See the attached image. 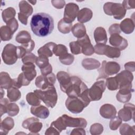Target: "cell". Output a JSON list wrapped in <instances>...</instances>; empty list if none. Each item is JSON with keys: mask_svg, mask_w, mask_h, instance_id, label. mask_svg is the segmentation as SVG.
Wrapping results in <instances>:
<instances>
[{"mask_svg": "<svg viewBox=\"0 0 135 135\" xmlns=\"http://www.w3.org/2000/svg\"><path fill=\"white\" fill-rule=\"evenodd\" d=\"M33 33L40 37L50 34L54 29V21L48 14L38 13L33 15L30 23Z\"/></svg>", "mask_w": 135, "mask_h": 135, "instance_id": "6da1fadb", "label": "cell"}, {"mask_svg": "<svg viewBox=\"0 0 135 135\" xmlns=\"http://www.w3.org/2000/svg\"><path fill=\"white\" fill-rule=\"evenodd\" d=\"M34 92L47 107L53 108L55 106L57 101V94L54 85L45 90H35Z\"/></svg>", "mask_w": 135, "mask_h": 135, "instance_id": "7a4b0ae2", "label": "cell"}, {"mask_svg": "<svg viewBox=\"0 0 135 135\" xmlns=\"http://www.w3.org/2000/svg\"><path fill=\"white\" fill-rule=\"evenodd\" d=\"M88 88L86 84L76 76H72L71 81L65 93L68 97H79L82 92Z\"/></svg>", "mask_w": 135, "mask_h": 135, "instance_id": "3957f363", "label": "cell"}, {"mask_svg": "<svg viewBox=\"0 0 135 135\" xmlns=\"http://www.w3.org/2000/svg\"><path fill=\"white\" fill-rule=\"evenodd\" d=\"M120 70V65L117 62L113 61L107 62L103 61L101 67L98 70L99 75L97 80L105 79L109 76L117 74Z\"/></svg>", "mask_w": 135, "mask_h": 135, "instance_id": "277c9868", "label": "cell"}, {"mask_svg": "<svg viewBox=\"0 0 135 135\" xmlns=\"http://www.w3.org/2000/svg\"><path fill=\"white\" fill-rule=\"evenodd\" d=\"M103 11L108 15H113L116 20L122 19L126 14V9L121 3L107 2L103 5Z\"/></svg>", "mask_w": 135, "mask_h": 135, "instance_id": "5b68a950", "label": "cell"}, {"mask_svg": "<svg viewBox=\"0 0 135 135\" xmlns=\"http://www.w3.org/2000/svg\"><path fill=\"white\" fill-rule=\"evenodd\" d=\"M16 49L17 46L12 44H7L4 46L2 53V57L4 63L12 65L16 63L18 59Z\"/></svg>", "mask_w": 135, "mask_h": 135, "instance_id": "8992f818", "label": "cell"}, {"mask_svg": "<svg viewBox=\"0 0 135 135\" xmlns=\"http://www.w3.org/2000/svg\"><path fill=\"white\" fill-rule=\"evenodd\" d=\"M105 82L103 80L97 81L89 89V96L91 101H98L102 98L105 90Z\"/></svg>", "mask_w": 135, "mask_h": 135, "instance_id": "52a82bcc", "label": "cell"}, {"mask_svg": "<svg viewBox=\"0 0 135 135\" xmlns=\"http://www.w3.org/2000/svg\"><path fill=\"white\" fill-rule=\"evenodd\" d=\"M56 82V76L52 72L47 75H39L35 81V85L40 90H45L51 86H53Z\"/></svg>", "mask_w": 135, "mask_h": 135, "instance_id": "ba28073f", "label": "cell"}, {"mask_svg": "<svg viewBox=\"0 0 135 135\" xmlns=\"http://www.w3.org/2000/svg\"><path fill=\"white\" fill-rule=\"evenodd\" d=\"M61 120L63 125L66 127L83 128H84L87 126V121L82 118H72L66 114L61 116Z\"/></svg>", "mask_w": 135, "mask_h": 135, "instance_id": "9c48e42d", "label": "cell"}, {"mask_svg": "<svg viewBox=\"0 0 135 135\" xmlns=\"http://www.w3.org/2000/svg\"><path fill=\"white\" fill-rule=\"evenodd\" d=\"M68 110L73 113H79L85 108L83 102L78 97H68L65 101Z\"/></svg>", "mask_w": 135, "mask_h": 135, "instance_id": "30bf717a", "label": "cell"}, {"mask_svg": "<svg viewBox=\"0 0 135 135\" xmlns=\"http://www.w3.org/2000/svg\"><path fill=\"white\" fill-rule=\"evenodd\" d=\"M79 12V7L77 4L74 3H69L65 6L63 19L68 23H72L77 17Z\"/></svg>", "mask_w": 135, "mask_h": 135, "instance_id": "8fae6325", "label": "cell"}, {"mask_svg": "<svg viewBox=\"0 0 135 135\" xmlns=\"http://www.w3.org/2000/svg\"><path fill=\"white\" fill-rule=\"evenodd\" d=\"M115 78L118 82L119 89L132 86V82L133 80V75L131 72L123 70L117 74Z\"/></svg>", "mask_w": 135, "mask_h": 135, "instance_id": "7c38bea8", "label": "cell"}, {"mask_svg": "<svg viewBox=\"0 0 135 135\" xmlns=\"http://www.w3.org/2000/svg\"><path fill=\"white\" fill-rule=\"evenodd\" d=\"M135 107L134 105L130 103H126L123 108L119 110L118 112V116L122 121H128L134 118Z\"/></svg>", "mask_w": 135, "mask_h": 135, "instance_id": "4fadbf2b", "label": "cell"}, {"mask_svg": "<svg viewBox=\"0 0 135 135\" xmlns=\"http://www.w3.org/2000/svg\"><path fill=\"white\" fill-rule=\"evenodd\" d=\"M76 41L81 47L82 53L85 55L90 56L94 53V47L92 45L89 37L86 34L83 37L78 38Z\"/></svg>", "mask_w": 135, "mask_h": 135, "instance_id": "5bb4252c", "label": "cell"}, {"mask_svg": "<svg viewBox=\"0 0 135 135\" xmlns=\"http://www.w3.org/2000/svg\"><path fill=\"white\" fill-rule=\"evenodd\" d=\"M109 43L111 45L118 48L120 51L124 50L128 45L127 40L118 34L111 35L109 38Z\"/></svg>", "mask_w": 135, "mask_h": 135, "instance_id": "9a60e30c", "label": "cell"}, {"mask_svg": "<svg viewBox=\"0 0 135 135\" xmlns=\"http://www.w3.org/2000/svg\"><path fill=\"white\" fill-rule=\"evenodd\" d=\"M100 114L104 118L111 119L115 117L117 110L114 105L107 103L102 105L100 109Z\"/></svg>", "mask_w": 135, "mask_h": 135, "instance_id": "2e32d148", "label": "cell"}, {"mask_svg": "<svg viewBox=\"0 0 135 135\" xmlns=\"http://www.w3.org/2000/svg\"><path fill=\"white\" fill-rule=\"evenodd\" d=\"M132 87H127L119 89V91L116 94L117 100L121 103H127L131 98L132 92L133 90Z\"/></svg>", "mask_w": 135, "mask_h": 135, "instance_id": "e0dca14e", "label": "cell"}, {"mask_svg": "<svg viewBox=\"0 0 135 135\" xmlns=\"http://www.w3.org/2000/svg\"><path fill=\"white\" fill-rule=\"evenodd\" d=\"M56 78L60 83L61 90L65 93V90L71 81V76L64 71H60L56 74Z\"/></svg>", "mask_w": 135, "mask_h": 135, "instance_id": "ac0fdd59", "label": "cell"}, {"mask_svg": "<svg viewBox=\"0 0 135 135\" xmlns=\"http://www.w3.org/2000/svg\"><path fill=\"white\" fill-rule=\"evenodd\" d=\"M31 112L35 117L43 119L47 118L50 114L49 109L46 107L40 104L37 106H32Z\"/></svg>", "mask_w": 135, "mask_h": 135, "instance_id": "d6986e66", "label": "cell"}, {"mask_svg": "<svg viewBox=\"0 0 135 135\" xmlns=\"http://www.w3.org/2000/svg\"><path fill=\"white\" fill-rule=\"evenodd\" d=\"M35 68V65L32 63L24 64L22 66V70L24 76L30 81L33 80L36 76V71Z\"/></svg>", "mask_w": 135, "mask_h": 135, "instance_id": "ffe728a7", "label": "cell"}, {"mask_svg": "<svg viewBox=\"0 0 135 135\" xmlns=\"http://www.w3.org/2000/svg\"><path fill=\"white\" fill-rule=\"evenodd\" d=\"M94 38L97 44H105L108 40L105 30L102 27H97L94 31Z\"/></svg>", "mask_w": 135, "mask_h": 135, "instance_id": "44dd1931", "label": "cell"}, {"mask_svg": "<svg viewBox=\"0 0 135 135\" xmlns=\"http://www.w3.org/2000/svg\"><path fill=\"white\" fill-rule=\"evenodd\" d=\"M121 31L127 34L132 33L134 30V21L131 18H126L123 20L119 24Z\"/></svg>", "mask_w": 135, "mask_h": 135, "instance_id": "7402d4cb", "label": "cell"}, {"mask_svg": "<svg viewBox=\"0 0 135 135\" xmlns=\"http://www.w3.org/2000/svg\"><path fill=\"white\" fill-rule=\"evenodd\" d=\"M56 45V44L53 42H49L40 47L37 53L39 56H45L47 57H51L53 55V48Z\"/></svg>", "mask_w": 135, "mask_h": 135, "instance_id": "603a6c76", "label": "cell"}, {"mask_svg": "<svg viewBox=\"0 0 135 135\" xmlns=\"http://www.w3.org/2000/svg\"><path fill=\"white\" fill-rule=\"evenodd\" d=\"M14 126V121L11 117H6L1 123V133L7 134Z\"/></svg>", "mask_w": 135, "mask_h": 135, "instance_id": "cb8c5ba5", "label": "cell"}, {"mask_svg": "<svg viewBox=\"0 0 135 135\" xmlns=\"http://www.w3.org/2000/svg\"><path fill=\"white\" fill-rule=\"evenodd\" d=\"M93 16L92 11L88 8H83L79 11L78 14V21L80 23H84L89 21Z\"/></svg>", "mask_w": 135, "mask_h": 135, "instance_id": "d4e9b609", "label": "cell"}, {"mask_svg": "<svg viewBox=\"0 0 135 135\" xmlns=\"http://www.w3.org/2000/svg\"><path fill=\"white\" fill-rule=\"evenodd\" d=\"M82 66L86 70H92L97 69L101 66L100 62L92 58H86L82 61Z\"/></svg>", "mask_w": 135, "mask_h": 135, "instance_id": "484cf974", "label": "cell"}, {"mask_svg": "<svg viewBox=\"0 0 135 135\" xmlns=\"http://www.w3.org/2000/svg\"><path fill=\"white\" fill-rule=\"evenodd\" d=\"M13 79H12L6 72H1L0 73V86L1 88L8 89L12 87Z\"/></svg>", "mask_w": 135, "mask_h": 135, "instance_id": "4316f807", "label": "cell"}, {"mask_svg": "<svg viewBox=\"0 0 135 135\" xmlns=\"http://www.w3.org/2000/svg\"><path fill=\"white\" fill-rule=\"evenodd\" d=\"M71 31L73 35L78 38L83 37L86 34L85 26L80 23L75 24L72 26Z\"/></svg>", "mask_w": 135, "mask_h": 135, "instance_id": "83f0119b", "label": "cell"}, {"mask_svg": "<svg viewBox=\"0 0 135 135\" xmlns=\"http://www.w3.org/2000/svg\"><path fill=\"white\" fill-rule=\"evenodd\" d=\"M19 8L20 13L27 17L30 16L33 12L32 6L26 1H21L20 2Z\"/></svg>", "mask_w": 135, "mask_h": 135, "instance_id": "f1b7e54d", "label": "cell"}, {"mask_svg": "<svg viewBox=\"0 0 135 135\" xmlns=\"http://www.w3.org/2000/svg\"><path fill=\"white\" fill-rule=\"evenodd\" d=\"M103 55H105L107 57L112 59L118 58L120 57L121 52L118 48L106 45L104 50Z\"/></svg>", "mask_w": 135, "mask_h": 135, "instance_id": "f546056e", "label": "cell"}, {"mask_svg": "<svg viewBox=\"0 0 135 135\" xmlns=\"http://www.w3.org/2000/svg\"><path fill=\"white\" fill-rule=\"evenodd\" d=\"M7 97L10 102L17 101L21 97V93L20 91L14 87H11L7 89Z\"/></svg>", "mask_w": 135, "mask_h": 135, "instance_id": "4dcf8cb0", "label": "cell"}, {"mask_svg": "<svg viewBox=\"0 0 135 135\" xmlns=\"http://www.w3.org/2000/svg\"><path fill=\"white\" fill-rule=\"evenodd\" d=\"M15 40L18 43L23 44L28 43L31 40V36L27 31H22L17 34Z\"/></svg>", "mask_w": 135, "mask_h": 135, "instance_id": "1f68e13d", "label": "cell"}, {"mask_svg": "<svg viewBox=\"0 0 135 135\" xmlns=\"http://www.w3.org/2000/svg\"><path fill=\"white\" fill-rule=\"evenodd\" d=\"M13 34L14 33L7 25L2 26L0 28L1 39L3 41L10 40L12 38Z\"/></svg>", "mask_w": 135, "mask_h": 135, "instance_id": "d6a6232c", "label": "cell"}, {"mask_svg": "<svg viewBox=\"0 0 135 135\" xmlns=\"http://www.w3.org/2000/svg\"><path fill=\"white\" fill-rule=\"evenodd\" d=\"M16 15V11L13 7H8L4 9L2 13V18L4 22L7 23L9 20L15 18Z\"/></svg>", "mask_w": 135, "mask_h": 135, "instance_id": "836d02e7", "label": "cell"}, {"mask_svg": "<svg viewBox=\"0 0 135 135\" xmlns=\"http://www.w3.org/2000/svg\"><path fill=\"white\" fill-rule=\"evenodd\" d=\"M72 28V23H68L64 21L62 18L61 19L57 24L58 30L62 33L68 34L70 32Z\"/></svg>", "mask_w": 135, "mask_h": 135, "instance_id": "e575fe53", "label": "cell"}, {"mask_svg": "<svg viewBox=\"0 0 135 135\" xmlns=\"http://www.w3.org/2000/svg\"><path fill=\"white\" fill-rule=\"evenodd\" d=\"M120 133L122 135H129L135 134V126H130L127 123H122L120 126Z\"/></svg>", "mask_w": 135, "mask_h": 135, "instance_id": "d590c367", "label": "cell"}, {"mask_svg": "<svg viewBox=\"0 0 135 135\" xmlns=\"http://www.w3.org/2000/svg\"><path fill=\"white\" fill-rule=\"evenodd\" d=\"M27 103L32 106H37L40 104L41 100L34 92L28 93L26 96Z\"/></svg>", "mask_w": 135, "mask_h": 135, "instance_id": "8d00e7d4", "label": "cell"}, {"mask_svg": "<svg viewBox=\"0 0 135 135\" xmlns=\"http://www.w3.org/2000/svg\"><path fill=\"white\" fill-rule=\"evenodd\" d=\"M105 85L107 88L111 91H114L119 89V84L115 77L107 78Z\"/></svg>", "mask_w": 135, "mask_h": 135, "instance_id": "74e56055", "label": "cell"}, {"mask_svg": "<svg viewBox=\"0 0 135 135\" xmlns=\"http://www.w3.org/2000/svg\"><path fill=\"white\" fill-rule=\"evenodd\" d=\"M53 53L56 56L60 57L68 53L66 47L63 44H58L53 48Z\"/></svg>", "mask_w": 135, "mask_h": 135, "instance_id": "f35d334b", "label": "cell"}, {"mask_svg": "<svg viewBox=\"0 0 135 135\" xmlns=\"http://www.w3.org/2000/svg\"><path fill=\"white\" fill-rule=\"evenodd\" d=\"M20 108L15 103L9 102L7 107V113L11 117L16 116L19 112Z\"/></svg>", "mask_w": 135, "mask_h": 135, "instance_id": "ab89813d", "label": "cell"}, {"mask_svg": "<svg viewBox=\"0 0 135 135\" xmlns=\"http://www.w3.org/2000/svg\"><path fill=\"white\" fill-rule=\"evenodd\" d=\"M42 127V123L39 122V121H35L32 122L28 128V130L31 132L30 134H37L41 130Z\"/></svg>", "mask_w": 135, "mask_h": 135, "instance_id": "60d3db41", "label": "cell"}, {"mask_svg": "<svg viewBox=\"0 0 135 135\" xmlns=\"http://www.w3.org/2000/svg\"><path fill=\"white\" fill-rule=\"evenodd\" d=\"M103 131V126L98 123H94L91 126L90 129V133L92 135H99L101 134Z\"/></svg>", "mask_w": 135, "mask_h": 135, "instance_id": "b9f144b4", "label": "cell"}, {"mask_svg": "<svg viewBox=\"0 0 135 135\" xmlns=\"http://www.w3.org/2000/svg\"><path fill=\"white\" fill-rule=\"evenodd\" d=\"M74 56L73 55L69 53H67L62 56L59 57V60L60 62L64 65H71L74 61Z\"/></svg>", "mask_w": 135, "mask_h": 135, "instance_id": "7bdbcfd3", "label": "cell"}, {"mask_svg": "<svg viewBox=\"0 0 135 135\" xmlns=\"http://www.w3.org/2000/svg\"><path fill=\"white\" fill-rule=\"evenodd\" d=\"M36 64L38 66V67L42 69L46 66H47L49 63V60L48 57L45 56H39L37 57V59L35 61Z\"/></svg>", "mask_w": 135, "mask_h": 135, "instance_id": "ee69618b", "label": "cell"}, {"mask_svg": "<svg viewBox=\"0 0 135 135\" xmlns=\"http://www.w3.org/2000/svg\"><path fill=\"white\" fill-rule=\"evenodd\" d=\"M71 52L72 54L77 55L82 53V49L80 45L77 41L71 42L69 44Z\"/></svg>", "mask_w": 135, "mask_h": 135, "instance_id": "f6af8a7d", "label": "cell"}, {"mask_svg": "<svg viewBox=\"0 0 135 135\" xmlns=\"http://www.w3.org/2000/svg\"><path fill=\"white\" fill-rule=\"evenodd\" d=\"M109 123V127L112 130H116L122 123V120L119 117H114L111 119Z\"/></svg>", "mask_w": 135, "mask_h": 135, "instance_id": "bcb514c9", "label": "cell"}, {"mask_svg": "<svg viewBox=\"0 0 135 135\" xmlns=\"http://www.w3.org/2000/svg\"><path fill=\"white\" fill-rule=\"evenodd\" d=\"M37 57L33 53L31 52H27L22 58V61L24 64L29 63H34V62H35L37 59Z\"/></svg>", "mask_w": 135, "mask_h": 135, "instance_id": "7dc6e473", "label": "cell"}, {"mask_svg": "<svg viewBox=\"0 0 135 135\" xmlns=\"http://www.w3.org/2000/svg\"><path fill=\"white\" fill-rule=\"evenodd\" d=\"M51 126H53L55 128H56L60 133L62 131L65 130L66 129V128L63 125V124L62 123L61 117L58 118L56 120L53 121L51 123Z\"/></svg>", "mask_w": 135, "mask_h": 135, "instance_id": "c3c4849f", "label": "cell"}, {"mask_svg": "<svg viewBox=\"0 0 135 135\" xmlns=\"http://www.w3.org/2000/svg\"><path fill=\"white\" fill-rule=\"evenodd\" d=\"M10 101L8 100L6 98L1 99L0 100V112L1 116L3 114L7 113V107L8 104L9 103Z\"/></svg>", "mask_w": 135, "mask_h": 135, "instance_id": "681fc988", "label": "cell"}, {"mask_svg": "<svg viewBox=\"0 0 135 135\" xmlns=\"http://www.w3.org/2000/svg\"><path fill=\"white\" fill-rule=\"evenodd\" d=\"M6 25L10 28L12 32L14 33L17 30L18 27V23L15 18L9 20L7 23Z\"/></svg>", "mask_w": 135, "mask_h": 135, "instance_id": "f907efd6", "label": "cell"}, {"mask_svg": "<svg viewBox=\"0 0 135 135\" xmlns=\"http://www.w3.org/2000/svg\"><path fill=\"white\" fill-rule=\"evenodd\" d=\"M121 31L119 24L117 23L112 24L109 28V32L110 35L115 34H119L121 33Z\"/></svg>", "mask_w": 135, "mask_h": 135, "instance_id": "816d5d0a", "label": "cell"}, {"mask_svg": "<svg viewBox=\"0 0 135 135\" xmlns=\"http://www.w3.org/2000/svg\"><path fill=\"white\" fill-rule=\"evenodd\" d=\"M122 5L126 10L130 9H134L135 7V1H123Z\"/></svg>", "mask_w": 135, "mask_h": 135, "instance_id": "f5cc1de1", "label": "cell"}, {"mask_svg": "<svg viewBox=\"0 0 135 135\" xmlns=\"http://www.w3.org/2000/svg\"><path fill=\"white\" fill-rule=\"evenodd\" d=\"M39 121L38 119V118H34V117H31V118H27V119L25 120L23 123H22V127L24 128V129H28V128L30 126V124L34 122V121Z\"/></svg>", "mask_w": 135, "mask_h": 135, "instance_id": "db71d44e", "label": "cell"}, {"mask_svg": "<svg viewBox=\"0 0 135 135\" xmlns=\"http://www.w3.org/2000/svg\"><path fill=\"white\" fill-rule=\"evenodd\" d=\"M51 3L53 6L57 9H61L65 5V2L63 0H53Z\"/></svg>", "mask_w": 135, "mask_h": 135, "instance_id": "11a10c76", "label": "cell"}, {"mask_svg": "<svg viewBox=\"0 0 135 135\" xmlns=\"http://www.w3.org/2000/svg\"><path fill=\"white\" fill-rule=\"evenodd\" d=\"M21 46L23 47L27 52H31L34 48L35 43L33 40H31L28 43L22 44Z\"/></svg>", "mask_w": 135, "mask_h": 135, "instance_id": "9f6ffc18", "label": "cell"}, {"mask_svg": "<svg viewBox=\"0 0 135 135\" xmlns=\"http://www.w3.org/2000/svg\"><path fill=\"white\" fill-rule=\"evenodd\" d=\"M16 52L18 58H22L27 53L26 50L22 46H17Z\"/></svg>", "mask_w": 135, "mask_h": 135, "instance_id": "6f0895ef", "label": "cell"}, {"mask_svg": "<svg viewBox=\"0 0 135 135\" xmlns=\"http://www.w3.org/2000/svg\"><path fill=\"white\" fill-rule=\"evenodd\" d=\"M40 70H41V73L42 75H47L52 73V65L50 64H49L46 67L42 69H40Z\"/></svg>", "mask_w": 135, "mask_h": 135, "instance_id": "680465c9", "label": "cell"}, {"mask_svg": "<svg viewBox=\"0 0 135 135\" xmlns=\"http://www.w3.org/2000/svg\"><path fill=\"white\" fill-rule=\"evenodd\" d=\"M134 63L135 62L134 61H131V62H129L126 63L124 64V68L126 70L131 72H134L135 71Z\"/></svg>", "mask_w": 135, "mask_h": 135, "instance_id": "91938a15", "label": "cell"}, {"mask_svg": "<svg viewBox=\"0 0 135 135\" xmlns=\"http://www.w3.org/2000/svg\"><path fill=\"white\" fill-rule=\"evenodd\" d=\"M71 135H84L85 134V130L83 128H76L71 132Z\"/></svg>", "mask_w": 135, "mask_h": 135, "instance_id": "94428289", "label": "cell"}, {"mask_svg": "<svg viewBox=\"0 0 135 135\" xmlns=\"http://www.w3.org/2000/svg\"><path fill=\"white\" fill-rule=\"evenodd\" d=\"M60 132L54 127L50 126V127L49 128L45 131V135H50V134H60Z\"/></svg>", "mask_w": 135, "mask_h": 135, "instance_id": "6125c7cd", "label": "cell"}, {"mask_svg": "<svg viewBox=\"0 0 135 135\" xmlns=\"http://www.w3.org/2000/svg\"><path fill=\"white\" fill-rule=\"evenodd\" d=\"M27 16L20 13V12L18 13V18L20 21L24 25H26L27 24V19H28Z\"/></svg>", "mask_w": 135, "mask_h": 135, "instance_id": "be15d7a7", "label": "cell"}, {"mask_svg": "<svg viewBox=\"0 0 135 135\" xmlns=\"http://www.w3.org/2000/svg\"><path fill=\"white\" fill-rule=\"evenodd\" d=\"M0 92H1V99H2V98H3V96H4V94H5L4 93V91L3 90V88H1V91H0Z\"/></svg>", "mask_w": 135, "mask_h": 135, "instance_id": "e7e4bbea", "label": "cell"}, {"mask_svg": "<svg viewBox=\"0 0 135 135\" xmlns=\"http://www.w3.org/2000/svg\"><path fill=\"white\" fill-rule=\"evenodd\" d=\"M28 2L32 4L33 5H35L36 3V1H28Z\"/></svg>", "mask_w": 135, "mask_h": 135, "instance_id": "03108f58", "label": "cell"}]
</instances>
